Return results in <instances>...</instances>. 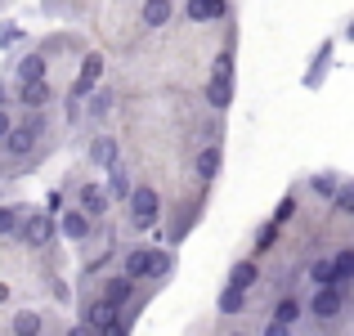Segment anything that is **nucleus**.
<instances>
[{"label":"nucleus","mask_w":354,"mask_h":336,"mask_svg":"<svg viewBox=\"0 0 354 336\" xmlns=\"http://www.w3.org/2000/svg\"><path fill=\"white\" fill-rule=\"evenodd\" d=\"M310 184H314V193H319V198H332V193H337V184H341V180H337V175H328V171H323V175H314Z\"/></svg>","instance_id":"27"},{"label":"nucleus","mask_w":354,"mask_h":336,"mask_svg":"<svg viewBox=\"0 0 354 336\" xmlns=\"http://www.w3.org/2000/svg\"><path fill=\"white\" fill-rule=\"evenodd\" d=\"M242 310H247V287L229 283L225 292H220V314H242Z\"/></svg>","instance_id":"17"},{"label":"nucleus","mask_w":354,"mask_h":336,"mask_svg":"<svg viewBox=\"0 0 354 336\" xmlns=\"http://www.w3.org/2000/svg\"><path fill=\"white\" fill-rule=\"evenodd\" d=\"M104 171H108V198H130V171H126V166H104Z\"/></svg>","instance_id":"16"},{"label":"nucleus","mask_w":354,"mask_h":336,"mask_svg":"<svg viewBox=\"0 0 354 336\" xmlns=\"http://www.w3.org/2000/svg\"><path fill=\"white\" fill-rule=\"evenodd\" d=\"M207 104L216 108V112H225L229 104H234V77H211V86H207Z\"/></svg>","instance_id":"11"},{"label":"nucleus","mask_w":354,"mask_h":336,"mask_svg":"<svg viewBox=\"0 0 354 336\" xmlns=\"http://www.w3.org/2000/svg\"><path fill=\"white\" fill-rule=\"evenodd\" d=\"M99 77H104V54H86V63H81V77H77V86H72V99H86L90 90L99 86Z\"/></svg>","instance_id":"6"},{"label":"nucleus","mask_w":354,"mask_h":336,"mask_svg":"<svg viewBox=\"0 0 354 336\" xmlns=\"http://www.w3.org/2000/svg\"><path fill=\"white\" fill-rule=\"evenodd\" d=\"M198 175H202V180H216V175H220V148L216 144L198 153Z\"/></svg>","instance_id":"18"},{"label":"nucleus","mask_w":354,"mask_h":336,"mask_svg":"<svg viewBox=\"0 0 354 336\" xmlns=\"http://www.w3.org/2000/svg\"><path fill=\"white\" fill-rule=\"evenodd\" d=\"M18 238H23L27 242V247H45V242H50L54 238V224H50V216H41V211H32V216H18Z\"/></svg>","instance_id":"4"},{"label":"nucleus","mask_w":354,"mask_h":336,"mask_svg":"<svg viewBox=\"0 0 354 336\" xmlns=\"http://www.w3.org/2000/svg\"><path fill=\"white\" fill-rule=\"evenodd\" d=\"M14 332H18V336H36V332H41V314H36V310L14 314Z\"/></svg>","instance_id":"24"},{"label":"nucleus","mask_w":354,"mask_h":336,"mask_svg":"<svg viewBox=\"0 0 354 336\" xmlns=\"http://www.w3.org/2000/svg\"><path fill=\"white\" fill-rule=\"evenodd\" d=\"M274 319L292 328V323L301 319V301H296V296H283V301H274Z\"/></svg>","instance_id":"20"},{"label":"nucleus","mask_w":354,"mask_h":336,"mask_svg":"<svg viewBox=\"0 0 354 336\" xmlns=\"http://www.w3.org/2000/svg\"><path fill=\"white\" fill-rule=\"evenodd\" d=\"M5 301H9V287H5V283H0V305H5Z\"/></svg>","instance_id":"32"},{"label":"nucleus","mask_w":354,"mask_h":336,"mask_svg":"<svg viewBox=\"0 0 354 336\" xmlns=\"http://www.w3.org/2000/svg\"><path fill=\"white\" fill-rule=\"evenodd\" d=\"M14 229H18V211L14 207H0V238H9Z\"/></svg>","instance_id":"28"},{"label":"nucleus","mask_w":354,"mask_h":336,"mask_svg":"<svg viewBox=\"0 0 354 336\" xmlns=\"http://www.w3.org/2000/svg\"><path fill=\"white\" fill-rule=\"evenodd\" d=\"M310 283H314V287L337 283V274H332V260H314V265H310Z\"/></svg>","instance_id":"25"},{"label":"nucleus","mask_w":354,"mask_h":336,"mask_svg":"<svg viewBox=\"0 0 354 336\" xmlns=\"http://www.w3.org/2000/svg\"><path fill=\"white\" fill-rule=\"evenodd\" d=\"M184 14H189L193 23H216V18L229 14V0H189Z\"/></svg>","instance_id":"7"},{"label":"nucleus","mask_w":354,"mask_h":336,"mask_svg":"<svg viewBox=\"0 0 354 336\" xmlns=\"http://www.w3.org/2000/svg\"><path fill=\"white\" fill-rule=\"evenodd\" d=\"M292 211H296V202H292V198H287V202H283V207H278V224H283V220H292Z\"/></svg>","instance_id":"30"},{"label":"nucleus","mask_w":354,"mask_h":336,"mask_svg":"<svg viewBox=\"0 0 354 336\" xmlns=\"http://www.w3.org/2000/svg\"><path fill=\"white\" fill-rule=\"evenodd\" d=\"M171 14H175L171 0H144V9H139V23H144V27H166V23H171Z\"/></svg>","instance_id":"10"},{"label":"nucleus","mask_w":354,"mask_h":336,"mask_svg":"<svg viewBox=\"0 0 354 336\" xmlns=\"http://www.w3.org/2000/svg\"><path fill=\"white\" fill-rule=\"evenodd\" d=\"M171 265H175L171 251H153V247H130L126 256H121V274L135 278V283L139 278H166Z\"/></svg>","instance_id":"2"},{"label":"nucleus","mask_w":354,"mask_h":336,"mask_svg":"<svg viewBox=\"0 0 354 336\" xmlns=\"http://www.w3.org/2000/svg\"><path fill=\"white\" fill-rule=\"evenodd\" d=\"M86 99H90V117L104 121V117H108V108H113V90H99V86H95Z\"/></svg>","instance_id":"21"},{"label":"nucleus","mask_w":354,"mask_h":336,"mask_svg":"<svg viewBox=\"0 0 354 336\" xmlns=\"http://www.w3.org/2000/svg\"><path fill=\"white\" fill-rule=\"evenodd\" d=\"M45 130H50V117H45L41 108H27V117L18 121V126L5 130V153H9V157H27L36 144H41Z\"/></svg>","instance_id":"1"},{"label":"nucleus","mask_w":354,"mask_h":336,"mask_svg":"<svg viewBox=\"0 0 354 336\" xmlns=\"http://www.w3.org/2000/svg\"><path fill=\"white\" fill-rule=\"evenodd\" d=\"M216 77H234V50H220V59H216Z\"/></svg>","instance_id":"29"},{"label":"nucleus","mask_w":354,"mask_h":336,"mask_svg":"<svg viewBox=\"0 0 354 336\" xmlns=\"http://www.w3.org/2000/svg\"><path fill=\"white\" fill-rule=\"evenodd\" d=\"M18 77L23 81H41L45 77V54H27V59L18 63Z\"/></svg>","instance_id":"22"},{"label":"nucleus","mask_w":354,"mask_h":336,"mask_svg":"<svg viewBox=\"0 0 354 336\" xmlns=\"http://www.w3.org/2000/svg\"><path fill=\"white\" fill-rule=\"evenodd\" d=\"M332 202H337V211H341V216H350V211H354V184H337Z\"/></svg>","instance_id":"26"},{"label":"nucleus","mask_w":354,"mask_h":336,"mask_svg":"<svg viewBox=\"0 0 354 336\" xmlns=\"http://www.w3.org/2000/svg\"><path fill=\"white\" fill-rule=\"evenodd\" d=\"M310 314H314V323H337L341 314H346V287L323 283L319 292H314V301H310Z\"/></svg>","instance_id":"3"},{"label":"nucleus","mask_w":354,"mask_h":336,"mask_svg":"<svg viewBox=\"0 0 354 336\" xmlns=\"http://www.w3.org/2000/svg\"><path fill=\"white\" fill-rule=\"evenodd\" d=\"M256 278H260V265H256V260H242V265H234L229 283H234V287H256Z\"/></svg>","instance_id":"19"},{"label":"nucleus","mask_w":354,"mask_h":336,"mask_svg":"<svg viewBox=\"0 0 354 336\" xmlns=\"http://www.w3.org/2000/svg\"><path fill=\"white\" fill-rule=\"evenodd\" d=\"M130 220H135V229H153V220H157V193L153 189H130Z\"/></svg>","instance_id":"5"},{"label":"nucleus","mask_w":354,"mask_h":336,"mask_svg":"<svg viewBox=\"0 0 354 336\" xmlns=\"http://www.w3.org/2000/svg\"><path fill=\"white\" fill-rule=\"evenodd\" d=\"M332 274H337V283L346 287L354 278V251H337V260H332Z\"/></svg>","instance_id":"23"},{"label":"nucleus","mask_w":354,"mask_h":336,"mask_svg":"<svg viewBox=\"0 0 354 336\" xmlns=\"http://www.w3.org/2000/svg\"><path fill=\"white\" fill-rule=\"evenodd\" d=\"M59 229H63V233H68V238H72V242H86V238H90V216H86V211H81V207H77V211H68V216H63V220H59Z\"/></svg>","instance_id":"14"},{"label":"nucleus","mask_w":354,"mask_h":336,"mask_svg":"<svg viewBox=\"0 0 354 336\" xmlns=\"http://www.w3.org/2000/svg\"><path fill=\"white\" fill-rule=\"evenodd\" d=\"M108 202H113V198H108V189H104V184H86V189H81V211H86L90 220H99V216H104V211H108Z\"/></svg>","instance_id":"9"},{"label":"nucleus","mask_w":354,"mask_h":336,"mask_svg":"<svg viewBox=\"0 0 354 336\" xmlns=\"http://www.w3.org/2000/svg\"><path fill=\"white\" fill-rule=\"evenodd\" d=\"M130 296H135V278L117 274V278H108V283H104V301H108V305H117V310L130 301Z\"/></svg>","instance_id":"12"},{"label":"nucleus","mask_w":354,"mask_h":336,"mask_svg":"<svg viewBox=\"0 0 354 336\" xmlns=\"http://www.w3.org/2000/svg\"><path fill=\"white\" fill-rule=\"evenodd\" d=\"M9 126H14V121H9V112L0 108V139H5V130H9Z\"/></svg>","instance_id":"31"},{"label":"nucleus","mask_w":354,"mask_h":336,"mask_svg":"<svg viewBox=\"0 0 354 336\" xmlns=\"http://www.w3.org/2000/svg\"><path fill=\"white\" fill-rule=\"evenodd\" d=\"M18 104H23V108H45V104H50V86H45V77L41 81H23V86H18Z\"/></svg>","instance_id":"13"},{"label":"nucleus","mask_w":354,"mask_h":336,"mask_svg":"<svg viewBox=\"0 0 354 336\" xmlns=\"http://www.w3.org/2000/svg\"><path fill=\"white\" fill-rule=\"evenodd\" d=\"M117 319H121V310H117V305L99 301L95 310L86 314V328H90V332H117Z\"/></svg>","instance_id":"8"},{"label":"nucleus","mask_w":354,"mask_h":336,"mask_svg":"<svg viewBox=\"0 0 354 336\" xmlns=\"http://www.w3.org/2000/svg\"><path fill=\"white\" fill-rule=\"evenodd\" d=\"M90 162H95V166H113L117 162V139L113 135H99L95 144H90Z\"/></svg>","instance_id":"15"}]
</instances>
